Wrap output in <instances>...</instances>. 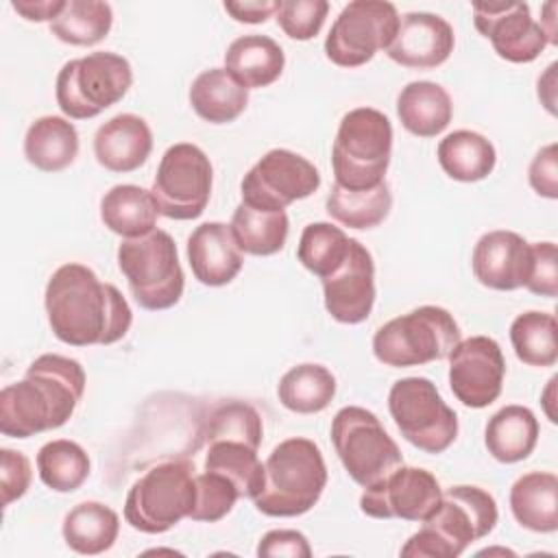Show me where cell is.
Instances as JSON below:
<instances>
[{
    "instance_id": "6da1fadb",
    "label": "cell",
    "mask_w": 558,
    "mask_h": 558,
    "mask_svg": "<svg viewBox=\"0 0 558 558\" xmlns=\"http://www.w3.org/2000/svg\"><path fill=\"white\" fill-rule=\"evenodd\" d=\"M44 305L52 333L70 347L113 344L126 336L133 323V312L122 292L76 262L52 272Z\"/></svg>"
},
{
    "instance_id": "7a4b0ae2",
    "label": "cell",
    "mask_w": 558,
    "mask_h": 558,
    "mask_svg": "<svg viewBox=\"0 0 558 558\" xmlns=\"http://www.w3.org/2000/svg\"><path fill=\"white\" fill-rule=\"evenodd\" d=\"M83 366L65 355L44 353L31 362L22 381L0 392V432L31 438L68 423L85 392Z\"/></svg>"
},
{
    "instance_id": "3957f363",
    "label": "cell",
    "mask_w": 558,
    "mask_h": 558,
    "mask_svg": "<svg viewBox=\"0 0 558 558\" xmlns=\"http://www.w3.org/2000/svg\"><path fill=\"white\" fill-rule=\"evenodd\" d=\"M497 523V504L480 486L442 490L438 508L401 547L408 558H458L471 543L488 536Z\"/></svg>"
},
{
    "instance_id": "277c9868",
    "label": "cell",
    "mask_w": 558,
    "mask_h": 558,
    "mask_svg": "<svg viewBox=\"0 0 558 558\" xmlns=\"http://www.w3.org/2000/svg\"><path fill=\"white\" fill-rule=\"evenodd\" d=\"M327 486V466L310 438L279 442L264 462V482L253 497L266 517H299L312 510Z\"/></svg>"
},
{
    "instance_id": "5b68a950",
    "label": "cell",
    "mask_w": 558,
    "mask_h": 558,
    "mask_svg": "<svg viewBox=\"0 0 558 558\" xmlns=\"http://www.w3.org/2000/svg\"><path fill=\"white\" fill-rule=\"evenodd\" d=\"M392 155V124L373 107H357L342 116L333 146L331 168L340 187L371 190L384 183Z\"/></svg>"
},
{
    "instance_id": "8992f818",
    "label": "cell",
    "mask_w": 558,
    "mask_h": 558,
    "mask_svg": "<svg viewBox=\"0 0 558 558\" xmlns=\"http://www.w3.org/2000/svg\"><path fill=\"white\" fill-rule=\"evenodd\" d=\"M118 268L124 275L135 303L157 312L179 303L185 275L172 235L153 229L140 238H124L118 246Z\"/></svg>"
},
{
    "instance_id": "52a82bcc",
    "label": "cell",
    "mask_w": 558,
    "mask_h": 558,
    "mask_svg": "<svg viewBox=\"0 0 558 558\" xmlns=\"http://www.w3.org/2000/svg\"><path fill=\"white\" fill-rule=\"evenodd\" d=\"M460 342L456 318L438 305H421L381 325L373 336L377 362L392 368L445 360Z\"/></svg>"
},
{
    "instance_id": "ba28073f",
    "label": "cell",
    "mask_w": 558,
    "mask_h": 558,
    "mask_svg": "<svg viewBox=\"0 0 558 558\" xmlns=\"http://www.w3.org/2000/svg\"><path fill=\"white\" fill-rule=\"evenodd\" d=\"M194 475L190 460H166L150 466L126 493V523L144 534H163L174 527L192 512Z\"/></svg>"
},
{
    "instance_id": "9c48e42d",
    "label": "cell",
    "mask_w": 558,
    "mask_h": 558,
    "mask_svg": "<svg viewBox=\"0 0 558 558\" xmlns=\"http://www.w3.org/2000/svg\"><path fill=\"white\" fill-rule=\"evenodd\" d=\"M133 83L131 63L116 52H89L63 63L54 96L59 109L72 120H89L120 102Z\"/></svg>"
},
{
    "instance_id": "30bf717a",
    "label": "cell",
    "mask_w": 558,
    "mask_h": 558,
    "mask_svg": "<svg viewBox=\"0 0 558 558\" xmlns=\"http://www.w3.org/2000/svg\"><path fill=\"white\" fill-rule=\"evenodd\" d=\"M333 449L355 484L371 488L403 464L397 442L377 414L360 405H347L331 421Z\"/></svg>"
},
{
    "instance_id": "8fae6325",
    "label": "cell",
    "mask_w": 558,
    "mask_h": 558,
    "mask_svg": "<svg viewBox=\"0 0 558 558\" xmlns=\"http://www.w3.org/2000/svg\"><path fill=\"white\" fill-rule=\"evenodd\" d=\"M390 416L401 436L425 453H442L458 436V416L427 377H403L388 392Z\"/></svg>"
},
{
    "instance_id": "7c38bea8",
    "label": "cell",
    "mask_w": 558,
    "mask_h": 558,
    "mask_svg": "<svg viewBox=\"0 0 558 558\" xmlns=\"http://www.w3.org/2000/svg\"><path fill=\"white\" fill-rule=\"evenodd\" d=\"M211 181L209 157L196 144L179 142L163 153L150 192L161 216L194 220L209 203Z\"/></svg>"
},
{
    "instance_id": "4fadbf2b",
    "label": "cell",
    "mask_w": 558,
    "mask_h": 558,
    "mask_svg": "<svg viewBox=\"0 0 558 558\" xmlns=\"http://www.w3.org/2000/svg\"><path fill=\"white\" fill-rule=\"evenodd\" d=\"M399 13L384 0H353L331 24L325 54L340 68H360L386 50L397 33Z\"/></svg>"
},
{
    "instance_id": "5bb4252c",
    "label": "cell",
    "mask_w": 558,
    "mask_h": 558,
    "mask_svg": "<svg viewBox=\"0 0 558 558\" xmlns=\"http://www.w3.org/2000/svg\"><path fill=\"white\" fill-rule=\"evenodd\" d=\"M320 187V172L299 153L288 148L268 150L242 179V203L283 211L288 205L312 196Z\"/></svg>"
},
{
    "instance_id": "9a60e30c",
    "label": "cell",
    "mask_w": 558,
    "mask_h": 558,
    "mask_svg": "<svg viewBox=\"0 0 558 558\" xmlns=\"http://www.w3.org/2000/svg\"><path fill=\"white\" fill-rule=\"evenodd\" d=\"M442 488L434 473L399 466L379 484L364 488L360 510L373 519H403L423 523L440 504Z\"/></svg>"
},
{
    "instance_id": "2e32d148",
    "label": "cell",
    "mask_w": 558,
    "mask_h": 558,
    "mask_svg": "<svg viewBox=\"0 0 558 558\" xmlns=\"http://www.w3.org/2000/svg\"><path fill=\"white\" fill-rule=\"evenodd\" d=\"M506 377V360L497 340L471 336L449 353V386L453 397L473 410L499 399Z\"/></svg>"
},
{
    "instance_id": "e0dca14e",
    "label": "cell",
    "mask_w": 558,
    "mask_h": 558,
    "mask_svg": "<svg viewBox=\"0 0 558 558\" xmlns=\"http://www.w3.org/2000/svg\"><path fill=\"white\" fill-rule=\"evenodd\" d=\"M473 24L510 63H530L549 44L525 2H473Z\"/></svg>"
},
{
    "instance_id": "ac0fdd59",
    "label": "cell",
    "mask_w": 558,
    "mask_h": 558,
    "mask_svg": "<svg viewBox=\"0 0 558 558\" xmlns=\"http://www.w3.org/2000/svg\"><path fill=\"white\" fill-rule=\"evenodd\" d=\"M323 281L325 310L344 325H357L368 318L375 303V264L371 251L351 238L344 262Z\"/></svg>"
},
{
    "instance_id": "d6986e66",
    "label": "cell",
    "mask_w": 558,
    "mask_h": 558,
    "mask_svg": "<svg viewBox=\"0 0 558 558\" xmlns=\"http://www.w3.org/2000/svg\"><path fill=\"white\" fill-rule=\"evenodd\" d=\"M453 46L456 35L445 17L427 11H410L399 17L386 54L403 68L432 70L449 59Z\"/></svg>"
},
{
    "instance_id": "ffe728a7",
    "label": "cell",
    "mask_w": 558,
    "mask_h": 558,
    "mask_svg": "<svg viewBox=\"0 0 558 558\" xmlns=\"http://www.w3.org/2000/svg\"><path fill=\"white\" fill-rule=\"evenodd\" d=\"M532 266V246L519 233L497 229L484 233L471 255L475 279L499 292L525 286Z\"/></svg>"
},
{
    "instance_id": "44dd1931",
    "label": "cell",
    "mask_w": 558,
    "mask_h": 558,
    "mask_svg": "<svg viewBox=\"0 0 558 558\" xmlns=\"http://www.w3.org/2000/svg\"><path fill=\"white\" fill-rule=\"evenodd\" d=\"M187 259L194 277L203 286H227L242 270L244 257L225 222H203L187 238Z\"/></svg>"
},
{
    "instance_id": "7402d4cb",
    "label": "cell",
    "mask_w": 558,
    "mask_h": 558,
    "mask_svg": "<svg viewBox=\"0 0 558 558\" xmlns=\"http://www.w3.org/2000/svg\"><path fill=\"white\" fill-rule=\"evenodd\" d=\"M153 150V133L144 118L118 113L98 126L94 135L96 161L109 172H133L146 163Z\"/></svg>"
},
{
    "instance_id": "603a6c76",
    "label": "cell",
    "mask_w": 558,
    "mask_h": 558,
    "mask_svg": "<svg viewBox=\"0 0 558 558\" xmlns=\"http://www.w3.org/2000/svg\"><path fill=\"white\" fill-rule=\"evenodd\" d=\"M286 65L281 46L268 35H242L225 52V70L246 89L272 85Z\"/></svg>"
},
{
    "instance_id": "cb8c5ba5",
    "label": "cell",
    "mask_w": 558,
    "mask_h": 558,
    "mask_svg": "<svg viewBox=\"0 0 558 558\" xmlns=\"http://www.w3.org/2000/svg\"><path fill=\"white\" fill-rule=\"evenodd\" d=\"M401 126L416 137H436L453 116V105L445 87L432 81H412L397 96Z\"/></svg>"
},
{
    "instance_id": "d4e9b609",
    "label": "cell",
    "mask_w": 558,
    "mask_h": 558,
    "mask_svg": "<svg viewBox=\"0 0 558 558\" xmlns=\"http://www.w3.org/2000/svg\"><path fill=\"white\" fill-rule=\"evenodd\" d=\"M536 440L538 421L525 405H504L486 423L484 442L497 462L514 464L525 460L534 451Z\"/></svg>"
},
{
    "instance_id": "484cf974",
    "label": "cell",
    "mask_w": 558,
    "mask_h": 558,
    "mask_svg": "<svg viewBox=\"0 0 558 558\" xmlns=\"http://www.w3.org/2000/svg\"><path fill=\"white\" fill-rule=\"evenodd\" d=\"M510 510L519 525L532 532L558 527V477L547 471L521 475L510 488Z\"/></svg>"
},
{
    "instance_id": "4316f807",
    "label": "cell",
    "mask_w": 558,
    "mask_h": 558,
    "mask_svg": "<svg viewBox=\"0 0 558 558\" xmlns=\"http://www.w3.org/2000/svg\"><path fill=\"white\" fill-rule=\"evenodd\" d=\"M190 105L205 122L227 124L244 113L248 105V89L225 68H211L194 78L190 87Z\"/></svg>"
},
{
    "instance_id": "83f0119b",
    "label": "cell",
    "mask_w": 558,
    "mask_h": 558,
    "mask_svg": "<svg viewBox=\"0 0 558 558\" xmlns=\"http://www.w3.org/2000/svg\"><path fill=\"white\" fill-rule=\"evenodd\" d=\"M24 155L41 172L65 170L78 155L76 126L61 116L37 118L24 135Z\"/></svg>"
},
{
    "instance_id": "f1b7e54d",
    "label": "cell",
    "mask_w": 558,
    "mask_h": 558,
    "mask_svg": "<svg viewBox=\"0 0 558 558\" xmlns=\"http://www.w3.org/2000/svg\"><path fill=\"white\" fill-rule=\"evenodd\" d=\"M159 207L150 190L122 183L105 192L100 201L102 225L122 238H140L157 229Z\"/></svg>"
},
{
    "instance_id": "f546056e",
    "label": "cell",
    "mask_w": 558,
    "mask_h": 558,
    "mask_svg": "<svg viewBox=\"0 0 558 558\" xmlns=\"http://www.w3.org/2000/svg\"><path fill=\"white\" fill-rule=\"evenodd\" d=\"M61 532L72 551L98 556L113 547L120 532V519L116 510L100 501H81L65 514Z\"/></svg>"
},
{
    "instance_id": "4dcf8cb0",
    "label": "cell",
    "mask_w": 558,
    "mask_h": 558,
    "mask_svg": "<svg viewBox=\"0 0 558 558\" xmlns=\"http://www.w3.org/2000/svg\"><path fill=\"white\" fill-rule=\"evenodd\" d=\"M436 157L447 177L462 183L486 179L497 161V153L490 140L469 129H460L442 137Z\"/></svg>"
},
{
    "instance_id": "1f68e13d",
    "label": "cell",
    "mask_w": 558,
    "mask_h": 558,
    "mask_svg": "<svg viewBox=\"0 0 558 558\" xmlns=\"http://www.w3.org/2000/svg\"><path fill=\"white\" fill-rule=\"evenodd\" d=\"M205 445L203 471L229 477L240 490V497L253 499L264 482V464L257 458V447L233 438H211Z\"/></svg>"
},
{
    "instance_id": "d6a6232c",
    "label": "cell",
    "mask_w": 558,
    "mask_h": 558,
    "mask_svg": "<svg viewBox=\"0 0 558 558\" xmlns=\"http://www.w3.org/2000/svg\"><path fill=\"white\" fill-rule=\"evenodd\" d=\"M229 227L242 253L266 257L286 246L290 220L286 211H268L240 203Z\"/></svg>"
},
{
    "instance_id": "836d02e7",
    "label": "cell",
    "mask_w": 558,
    "mask_h": 558,
    "mask_svg": "<svg viewBox=\"0 0 558 558\" xmlns=\"http://www.w3.org/2000/svg\"><path fill=\"white\" fill-rule=\"evenodd\" d=\"M277 395L290 412L316 414L336 397V377L323 364H299L279 379Z\"/></svg>"
},
{
    "instance_id": "e575fe53",
    "label": "cell",
    "mask_w": 558,
    "mask_h": 558,
    "mask_svg": "<svg viewBox=\"0 0 558 558\" xmlns=\"http://www.w3.org/2000/svg\"><path fill=\"white\" fill-rule=\"evenodd\" d=\"M325 207L327 214L342 227L373 229L390 214L392 194L386 181L371 190H344L333 183Z\"/></svg>"
},
{
    "instance_id": "d590c367",
    "label": "cell",
    "mask_w": 558,
    "mask_h": 558,
    "mask_svg": "<svg viewBox=\"0 0 558 558\" xmlns=\"http://www.w3.org/2000/svg\"><path fill=\"white\" fill-rule=\"evenodd\" d=\"M113 24V11L100 0H65L63 11L50 22V33L70 46H96Z\"/></svg>"
},
{
    "instance_id": "8d00e7d4",
    "label": "cell",
    "mask_w": 558,
    "mask_h": 558,
    "mask_svg": "<svg viewBox=\"0 0 558 558\" xmlns=\"http://www.w3.org/2000/svg\"><path fill=\"white\" fill-rule=\"evenodd\" d=\"M558 323L547 312H523L510 325V342L517 357L527 366H554L558 360Z\"/></svg>"
},
{
    "instance_id": "74e56055",
    "label": "cell",
    "mask_w": 558,
    "mask_h": 558,
    "mask_svg": "<svg viewBox=\"0 0 558 558\" xmlns=\"http://www.w3.org/2000/svg\"><path fill=\"white\" fill-rule=\"evenodd\" d=\"M39 480L54 493H72L89 477V456L68 438L46 442L37 451Z\"/></svg>"
},
{
    "instance_id": "f35d334b",
    "label": "cell",
    "mask_w": 558,
    "mask_h": 558,
    "mask_svg": "<svg viewBox=\"0 0 558 558\" xmlns=\"http://www.w3.org/2000/svg\"><path fill=\"white\" fill-rule=\"evenodd\" d=\"M351 238L331 222H312L303 229L296 257L318 279L331 275L347 257Z\"/></svg>"
},
{
    "instance_id": "ab89813d",
    "label": "cell",
    "mask_w": 558,
    "mask_h": 558,
    "mask_svg": "<svg viewBox=\"0 0 558 558\" xmlns=\"http://www.w3.org/2000/svg\"><path fill=\"white\" fill-rule=\"evenodd\" d=\"M264 436V423L259 412L244 401H225L216 405L205 423L203 440L233 438L244 440L259 449Z\"/></svg>"
},
{
    "instance_id": "60d3db41",
    "label": "cell",
    "mask_w": 558,
    "mask_h": 558,
    "mask_svg": "<svg viewBox=\"0 0 558 558\" xmlns=\"http://www.w3.org/2000/svg\"><path fill=\"white\" fill-rule=\"evenodd\" d=\"M194 506L190 512L192 521H220L233 510L235 501L240 499V490L235 488V484L214 471H203L194 475Z\"/></svg>"
},
{
    "instance_id": "b9f144b4",
    "label": "cell",
    "mask_w": 558,
    "mask_h": 558,
    "mask_svg": "<svg viewBox=\"0 0 558 558\" xmlns=\"http://www.w3.org/2000/svg\"><path fill=\"white\" fill-rule=\"evenodd\" d=\"M327 11V0H281L275 17L290 39L307 41L320 33Z\"/></svg>"
},
{
    "instance_id": "7bdbcfd3",
    "label": "cell",
    "mask_w": 558,
    "mask_h": 558,
    "mask_svg": "<svg viewBox=\"0 0 558 558\" xmlns=\"http://www.w3.org/2000/svg\"><path fill=\"white\" fill-rule=\"evenodd\" d=\"M532 246V266L523 288L538 296H558V257L554 242H534Z\"/></svg>"
},
{
    "instance_id": "ee69618b",
    "label": "cell",
    "mask_w": 558,
    "mask_h": 558,
    "mask_svg": "<svg viewBox=\"0 0 558 558\" xmlns=\"http://www.w3.org/2000/svg\"><path fill=\"white\" fill-rule=\"evenodd\" d=\"M33 469L28 458L15 449H0V488H2V506H11L20 499L31 486Z\"/></svg>"
},
{
    "instance_id": "f6af8a7d",
    "label": "cell",
    "mask_w": 558,
    "mask_h": 558,
    "mask_svg": "<svg viewBox=\"0 0 558 558\" xmlns=\"http://www.w3.org/2000/svg\"><path fill=\"white\" fill-rule=\"evenodd\" d=\"M556 150H558L556 144H547L545 148H541L527 170L532 190L545 198H558V155H556Z\"/></svg>"
},
{
    "instance_id": "bcb514c9",
    "label": "cell",
    "mask_w": 558,
    "mask_h": 558,
    "mask_svg": "<svg viewBox=\"0 0 558 558\" xmlns=\"http://www.w3.org/2000/svg\"><path fill=\"white\" fill-rule=\"evenodd\" d=\"M257 556H288V558H310L312 547L305 534L296 530H270L262 536L257 545Z\"/></svg>"
},
{
    "instance_id": "7dc6e473",
    "label": "cell",
    "mask_w": 558,
    "mask_h": 558,
    "mask_svg": "<svg viewBox=\"0 0 558 558\" xmlns=\"http://www.w3.org/2000/svg\"><path fill=\"white\" fill-rule=\"evenodd\" d=\"M225 11L235 20L244 24H262L268 17H272L279 9L277 0H251V2H225Z\"/></svg>"
},
{
    "instance_id": "c3c4849f",
    "label": "cell",
    "mask_w": 558,
    "mask_h": 558,
    "mask_svg": "<svg viewBox=\"0 0 558 558\" xmlns=\"http://www.w3.org/2000/svg\"><path fill=\"white\" fill-rule=\"evenodd\" d=\"M11 7L28 22H52L63 11L65 0H13Z\"/></svg>"
}]
</instances>
